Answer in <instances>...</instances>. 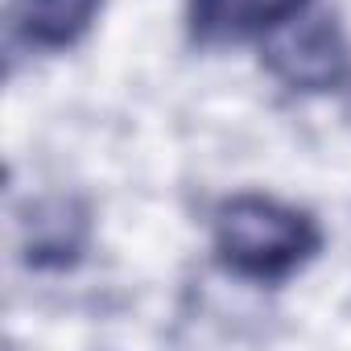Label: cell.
Returning a JSON list of instances; mask_svg holds the SVG:
<instances>
[{"label": "cell", "instance_id": "6da1fadb", "mask_svg": "<svg viewBox=\"0 0 351 351\" xmlns=\"http://www.w3.org/2000/svg\"><path fill=\"white\" fill-rule=\"evenodd\" d=\"M211 240L215 261L228 273L265 285L285 281L322 248V232L306 211L265 195H236L219 203L211 219Z\"/></svg>", "mask_w": 351, "mask_h": 351}, {"label": "cell", "instance_id": "7a4b0ae2", "mask_svg": "<svg viewBox=\"0 0 351 351\" xmlns=\"http://www.w3.org/2000/svg\"><path fill=\"white\" fill-rule=\"evenodd\" d=\"M265 62L293 91H330L347 75V42L330 17L298 13L269 42Z\"/></svg>", "mask_w": 351, "mask_h": 351}, {"label": "cell", "instance_id": "3957f363", "mask_svg": "<svg viewBox=\"0 0 351 351\" xmlns=\"http://www.w3.org/2000/svg\"><path fill=\"white\" fill-rule=\"evenodd\" d=\"M91 236L87 207L66 195L34 199L17 215V256L29 269H66L83 256Z\"/></svg>", "mask_w": 351, "mask_h": 351}, {"label": "cell", "instance_id": "277c9868", "mask_svg": "<svg viewBox=\"0 0 351 351\" xmlns=\"http://www.w3.org/2000/svg\"><path fill=\"white\" fill-rule=\"evenodd\" d=\"M298 13H306V0H186L191 34L199 42H244L256 34H277Z\"/></svg>", "mask_w": 351, "mask_h": 351}, {"label": "cell", "instance_id": "5b68a950", "mask_svg": "<svg viewBox=\"0 0 351 351\" xmlns=\"http://www.w3.org/2000/svg\"><path fill=\"white\" fill-rule=\"evenodd\" d=\"M104 0H9V34L29 50H66L99 17Z\"/></svg>", "mask_w": 351, "mask_h": 351}]
</instances>
